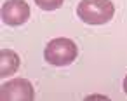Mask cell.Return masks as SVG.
<instances>
[{
	"label": "cell",
	"instance_id": "cell-6",
	"mask_svg": "<svg viewBox=\"0 0 127 101\" xmlns=\"http://www.w3.org/2000/svg\"><path fill=\"white\" fill-rule=\"evenodd\" d=\"M64 0H35V4L44 11H56L63 5Z\"/></svg>",
	"mask_w": 127,
	"mask_h": 101
},
{
	"label": "cell",
	"instance_id": "cell-4",
	"mask_svg": "<svg viewBox=\"0 0 127 101\" xmlns=\"http://www.w3.org/2000/svg\"><path fill=\"white\" fill-rule=\"evenodd\" d=\"M30 19V5L25 0H7L2 5V21L9 26H21Z\"/></svg>",
	"mask_w": 127,
	"mask_h": 101
},
{
	"label": "cell",
	"instance_id": "cell-1",
	"mask_svg": "<svg viewBox=\"0 0 127 101\" xmlns=\"http://www.w3.org/2000/svg\"><path fill=\"white\" fill-rule=\"evenodd\" d=\"M77 14L87 25H104L115 16V5L111 0H80Z\"/></svg>",
	"mask_w": 127,
	"mask_h": 101
},
{
	"label": "cell",
	"instance_id": "cell-3",
	"mask_svg": "<svg viewBox=\"0 0 127 101\" xmlns=\"http://www.w3.org/2000/svg\"><path fill=\"white\" fill-rule=\"evenodd\" d=\"M0 98L5 101H30L35 98V91L30 80L26 78H12L9 82H5L0 89Z\"/></svg>",
	"mask_w": 127,
	"mask_h": 101
},
{
	"label": "cell",
	"instance_id": "cell-2",
	"mask_svg": "<svg viewBox=\"0 0 127 101\" xmlns=\"http://www.w3.org/2000/svg\"><path fill=\"white\" fill-rule=\"evenodd\" d=\"M77 54H78L77 44L64 37L51 40L44 51L45 61L52 66H66L77 59Z\"/></svg>",
	"mask_w": 127,
	"mask_h": 101
},
{
	"label": "cell",
	"instance_id": "cell-7",
	"mask_svg": "<svg viewBox=\"0 0 127 101\" xmlns=\"http://www.w3.org/2000/svg\"><path fill=\"white\" fill-rule=\"evenodd\" d=\"M124 91H125V94H127V75H125V78H124Z\"/></svg>",
	"mask_w": 127,
	"mask_h": 101
},
{
	"label": "cell",
	"instance_id": "cell-5",
	"mask_svg": "<svg viewBox=\"0 0 127 101\" xmlns=\"http://www.w3.org/2000/svg\"><path fill=\"white\" fill-rule=\"evenodd\" d=\"M0 63H2L0 75L9 77L19 68V56L11 49H2V52H0Z\"/></svg>",
	"mask_w": 127,
	"mask_h": 101
}]
</instances>
